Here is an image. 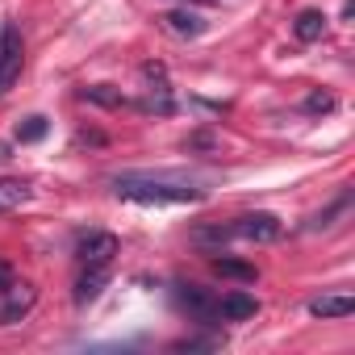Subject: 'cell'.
I'll return each instance as SVG.
<instances>
[{"instance_id":"obj_1","label":"cell","mask_w":355,"mask_h":355,"mask_svg":"<svg viewBox=\"0 0 355 355\" xmlns=\"http://www.w3.org/2000/svg\"><path fill=\"white\" fill-rule=\"evenodd\" d=\"M117 201H134V205H197L205 201V189L189 175H171V171H121L109 180Z\"/></svg>"},{"instance_id":"obj_2","label":"cell","mask_w":355,"mask_h":355,"mask_svg":"<svg viewBox=\"0 0 355 355\" xmlns=\"http://www.w3.org/2000/svg\"><path fill=\"white\" fill-rule=\"evenodd\" d=\"M171 301H175V309L180 313H189V322H197V326H222V318H218V293H209L205 284H175L171 288Z\"/></svg>"},{"instance_id":"obj_3","label":"cell","mask_w":355,"mask_h":355,"mask_svg":"<svg viewBox=\"0 0 355 355\" xmlns=\"http://www.w3.org/2000/svg\"><path fill=\"white\" fill-rule=\"evenodd\" d=\"M21 67H26V38H21V26H17V21H5V26H0V96L13 92V84L21 80Z\"/></svg>"},{"instance_id":"obj_4","label":"cell","mask_w":355,"mask_h":355,"mask_svg":"<svg viewBox=\"0 0 355 355\" xmlns=\"http://www.w3.org/2000/svg\"><path fill=\"white\" fill-rule=\"evenodd\" d=\"M226 234H230V239H243V243H276V239L284 234V222H280L276 214L255 209V214L230 218V222H226Z\"/></svg>"},{"instance_id":"obj_5","label":"cell","mask_w":355,"mask_h":355,"mask_svg":"<svg viewBox=\"0 0 355 355\" xmlns=\"http://www.w3.org/2000/svg\"><path fill=\"white\" fill-rule=\"evenodd\" d=\"M117 234H109V230H84L80 239H76V259H80V268H109L113 263V255H117Z\"/></svg>"},{"instance_id":"obj_6","label":"cell","mask_w":355,"mask_h":355,"mask_svg":"<svg viewBox=\"0 0 355 355\" xmlns=\"http://www.w3.org/2000/svg\"><path fill=\"white\" fill-rule=\"evenodd\" d=\"M34 305H38V288H34V284H26V280H13L5 293H0V326L21 322Z\"/></svg>"},{"instance_id":"obj_7","label":"cell","mask_w":355,"mask_h":355,"mask_svg":"<svg viewBox=\"0 0 355 355\" xmlns=\"http://www.w3.org/2000/svg\"><path fill=\"white\" fill-rule=\"evenodd\" d=\"M142 76H146V84H150V101H146V105H138V109L159 113V117H171V113H175V96H171L167 71H163L159 63H142Z\"/></svg>"},{"instance_id":"obj_8","label":"cell","mask_w":355,"mask_h":355,"mask_svg":"<svg viewBox=\"0 0 355 355\" xmlns=\"http://www.w3.org/2000/svg\"><path fill=\"white\" fill-rule=\"evenodd\" d=\"M159 26H163L171 38H189V42H193V38H201V34H205V26H209V21H205L197 9H189V5H184V9L163 13V17H159Z\"/></svg>"},{"instance_id":"obj_9","label":"cell","mask_w":355,"mask_h":355,"mask_svg":"<svg viewBox=\"0 0 355 355\" xmlns=\"http://www.w3.org/2000/svg\"><path fill=\"white\" fill-rule=\"evenodd\" d=\"M255 313H259V301L251 293H243V288H230V293L218 297V318L222 322H247Z\"/></svg>"},{"instance_id":"obj_10","label":"cell","mask_w":355,"mask_h":355,"mask_svg":"<svg viewBox=\"0 0 355 355\" xmlns=\"http://www.w3.org/2000/svg\"><path fill=\"white\" fill-rule=\"evenodd\" d=\"M209 268H214L218 276H226V280H239V284H255V280H259V268H255V263L234 259V255H222V251L209 259Z\"/></svg>"},{"instance_id":"obj_11","label":"cell","mask_w":355,"mask_h":355,"mask_svg":"<svg viewBox=\"0 0 355 355\" xmlns=\"http://www.w3.org/2000/svg\"><path fill=\"white\" fill-rule=\"evenodd\" d=\"M80 101L101 105V109H134V101L121 88H113V84H88V88H80Z\"/></svg>"},{"instance_id":"obj_12","label":"cell","mask_w":355,"mask_h":355,"mask_svg":"<svg viewBox=\"0 0 355 355\" xmlns=\"http://www.w3.org/2000/svg\"><path fill=\"white\" fill-rule=\"evenodd\" d=\"M30 197H34V184H30V180H21V175H5V180H0V214L21 209Z\"/></svg>"},{"instance_id":"obj_13","label":"cell","mask_w":355,"mask_h":355,"mask_svg":"<svg viewBox=\"0 0 355 355\" xmlns=\"http://www.w3.org/2000/svg\"><path fill=\"white\" fill-rule=\"evenodd\" d=\"M105 284H109V268H84L80 280H76V305H80V309L92 305V301L101 297Z\"/></svg>"},{"instance_id":"obj_14","label":"cell","mask_w":355,"mask_h":355,"mask_svg":"<svg viewBox=\"0 0 355 355\" xmlns=\"http://www.w3.org/2000/svg\"><path fill=\"white\" fill-rule=\"evenodd\" d=\"M322 34H326V13H322V9H301L297 21H293V38L309 46V42H318Z\"/></svg>"},{"instance_id":"obj_15","label":"cell","mask_w":355,"mask_h":355,"mask_svg":"<svg viewBox=\"0 0 355 355\" xmlns=\"http://www.w3.org/2000/svg\"><path fill=\"white\" fill-rule=\"evenodd\" d=\"M347 209H351V189H343V193H338L326 209H318V214L305 222V230H309V234H313V230H330V226H334V218H343Z\"/></svg>"},{"instance_id":"obj_16","label":"cell","mask_w":355,"mask_h":355,"mask_svg":"<svg viewBox=\"0 0 355 355\" xmlns=\"http://www.w3.org/2000/svg\"><path fill=\"white\" fill-rule=\"evenodd\" d=\"M351 309H355V297H347V293H330V297H313L309 301L313 318H347Z\"/></svg>"},{"instance_id":"obj_17","label":"cell","mask_w":355,"mask_h":355,"mask_svg":"<svg viewBox=\"0 0 355 355\" xmlns=\"http://www.w3.org/2000/svg\"><path fill=\"white\" fill-rule=\"evenodd\" d=\"M338 109V96L334 92H322V88H313L305 101H301V113H309V117H326V113H334Z\"/></svg>"},{"instance_id":"obj_18","label":"cell","mask_w":355,"mask_h":355,"mask_svg":"<svg viewBox=\"0 0 355 355\" xmlns=\"http://www.w3.org/2000/svg\"><path fill=\"white\" fill-rule=\"evenodd\" d=\"M46 130H51V121H46L42 113H34V117H26V121L17 125V142H42Z\"/></svg>"},{"instance_id":"obj_19","label":"cell","mask_w":355,"mask_h":355,"mask_svg":"<svg viewBox=\"0 0 355 355\" xmlns=\"http://www.w3.org/2000/svg\"><path fill=\"white\" fill-rule=\"evenodd\" d=\"M218 347V338H180V343H171V351H209Z\"/></svg>"},{"instance_id":"obj_20","label":"cell","mask_w":355,"mask_h":355,"mask_svg":"<svg viewBox=\"0 0 355 355\" xmlns=\"http://www.w3.org/2000/svg\"><path fill=\"white\" fill-rule=\"evenodd\" d=\"M17 280V272H13V263H5V259H0V293H5L9 284Z\"/></svg>"},{"instance_id":"obj_21","label":"cell","mask_w":355,"mask_h":355,"mask_svg":"<svg viewBox=\"0 0 355 355\" xmlns=\"http://www.w3.org/2000/svg\"><path fill=\"white\" fill-rule=\"evenodd\" d=\"M5 159H9V146H0V163H5Z\"/></svg>"}]
</instances>
